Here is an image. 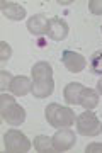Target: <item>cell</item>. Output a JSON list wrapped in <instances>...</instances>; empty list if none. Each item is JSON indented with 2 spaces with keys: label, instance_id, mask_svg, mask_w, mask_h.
<instances>
[{
  "label": "cell",
  "instance_id": "ba28073f",
  "mask_svg": "<svg viewBox=\"0 0 102 153\" xmlns=\"http://www.w3.org/2000/svg\"><path fill=\"white\" fill-rule=\"evenodd\" d=\"M54 90V82L53 76L51 78H39V80H32V87H31V94L38 99H44L51 95Z\"/></svg>",
  "mask_w": 102,
  "mask_h": 153
},
{
  "label": "cell",
  "instance_id": "4fadbf2b",
  "mask_svg": "<svg viewBox=\"0 0 102 153\" xmlns=\"http://www.w3.org/2000/svg\"><path fill=\"white\" fill-rule=\"evenodd\" d=\"M32 80H39V78H51L53 76V68L49 65L48 61H38L34 63L31 70Z\"/></svg>",
  "mask_w": 102,
  "mask_h": 153
},
{
  "label": "cell",
  "instance_id": "277c9868",
  "mask_svg": "<svg viewBox=\"0 0 102 153\" xmlns=\"http://www.w3.org/2000/svg\"><path fill=\"white\" fill-rule=\"evenodd\" d=\"M4 145L7 153H26L31 148L29 138L17 129H10L4 134Z\"/></svg>",
  "mask_w": 102,
  "mask_h": 153
},
{
  "label": "cell",
  "instance_id": "8fae6325",
  "mask_svg": "<svg viewBox=\"0 0 102 153\" xmlns=\"http://www.w3.org/2000/svg\"><path fill=\"white\" fill-rule=\"evenodd\" d=\"M85 87L78 82H71L68 83L63 90V97L66 100V104H71V105H80V100H82V94H83Z\"/></svg>",
  "mask_w": 102,
  "mask_h": 153
},
{
  "label": "cell",
  "instance_id": "e0dca14e",
  "mask_svg": "<svg viewBox=\"0 0 102 153\" xmlns=\"http://www.w3.org/2000/svg\"><path fill=\"white\" fill-rule=\"evenodd\" d=\"M0 76H2V83H0L2 90H9V87H10L12 78H14V76H12L7 70H2V71H0Z\"/></svg>",
  "mask_w": 102,
  "mask_h": 153
},
{
  "label": "cell",
  "instance_id": "5b68a950",
  "mask_svg": "<svg viewBox=\"0 0 102 153\" xmlns=\"http://www.w3.org/2000/svg\"><path fill=\"white\" fill-rule=\"evenodd\" d=\"M61 61H63L65 68L71 73H80L87 66L85 56L80 55V53H75V51H70V49H65L61 53Z\"/></svg>",
  "mask_w": 102,
  "mask_h": 153
},
{
  "label": "cell",
  "instance_id": "52a82bcc",
  "mask_svg": "<svg viewBox=\"0 0 102 153\" xmlns=\"http://www.w3.org/2000/svg\"><path fill=\"white\" fill-rule=\"evenodd\" d=\"M75 145V133L68 128H61L53 136V146L56 152H66Z\"/></svg>",
  "mask_w": 102,
  "mask_h": 153
},
{
  "label": "cell",
  "instance_id": "d6986e66",
  "mask_svg": "<svg viewBox=\"0 0 102 153\" xmlns=\"http://www.w3.org/2000/svg\"><path fill=\"white\" fill-rule=\"evenodd\" d=\"M89 10L95 16H102V0H92L89 2Z\"/></svg>",
  "mask_w": 102,
  "mask_h": 153
},
{
  "label": "cell",
  "instance_id": "ac0fdd59",
  "mask_svg": "<svg viewBox=\"0 0 102 153\" xmlns=\"http://www.w3.org/2000/svg\"><path fill=\"white\" fill-rule=\"evenodd\" d=\"M10 55H12L10 46H9L5 41H2V43H0V60H2V61H7L9 58H10Z\"/></svg>",
  "mask_w": 102,
  "mask_h": 153
},
{
  "label": "cell",
  "instance_id": "ffe728a7",
  "mask_svg": "<svg viewBox=\"0 0 102 153\" xmlns=\"http://www.w3.org/2000/svg\"><path fill=\"white\" fill-rule=\"evenodd\" d=\"M87 153H102V143H90L85 148Z\"/></svg>",
  "mask_w": 102,
  "mask_h": 153
},
{
  "label": "cell",
  "instance_id": "9a60e30c",
  "mask_svg": "<svg viewBox=\"0 0 102 153\" xmlns=\"http://www.w3.org/2000/svg\"><path fill=\"white\" fill-rule=\"evenodd\" d=\"M34 148H36L39 153L56 152V150H54V146H53V138L44 136V134H39V136L34 138Z\"/></svg>",
  "mask_w": 102,
  "mask_h": 153
},
{
  "label": "cell",
  "instance_id": "3957f363",
  "mask_svg": "<svg viewBox=\"0 0 102 153\" xmlns=\"http://www.w3.org/2000/svg\"><path fill=\"white\" fill-rule=\"evenodd\" d=\"M75 124H77V131L80 133L82 136H97V134L102 133V123L89 109H85L80 116H77Z\"/></svg>",
  "mask_w": 102,
  "mask_h": 153
},
{
  "label": "cell",
  "instance_id": "8992f818",
  "mask_svg": "<svg viewBox=\"0 0 102 153\" xmlns=\"http://www.w3.org/2000/svg\"><path fill=\"white\" fill-rule=\"evenodd\" d=\"M68 24L61 17H51L48 22V38L53 41H63L68 36Z\"/></svg>",
  "mask_w": 102,
  "mask_h": 153
},
{
  "label": "cell",
  "instance_id": "44dd1931",
  "mask_svg": "<svg viewBox=\"0 0 102 153\" xmlns=\"http://www.w3.org/2000/svg\"><path fill=\"white\" fill-rule=\"evenodd\" d=\"M97 92H99V94L102 95V78L99 80V82H97Z\"/></svg>",
  "mask_w": 102,
  "mask_h": 153
},
{
  "label": "cell",
  "instance_id": "7a4b0ae2",
  "mask_svg": "<svg viewBox=\"0 0 102 153\" xmlns=\"http://www.w3.org/2000/svg\"><path fill=\"white\" fill-rule=\"evenodd\" d=\"M0 116L5 121L7 124L10 126H19L26 121V111L24 107L16 102V99L12 95L2 94L0 95Z\"/></svg>",
  "mask_w": 102,
  "mask_h": 153
},
{
  "label": "cell",
  "instance_id": "9c48e42d",
  "mask_svg": "<svg viewBox=\"0 0 102 153\" xmlns=\"http://www.w3.org/2000/svg\"><path fill=\"white\" fill-rule=\"evenodd\" d=\"M48 22L49 19L44 14H36L27 21V31L34 36H43L48 33Z\"/></svg>",
  "mask_w": 102,
  "mask_h": 153
},
{
  "label": "cell",
  "instance_id": "30bf717a",
  "mask_svg": "<svg viewBox=\"0 0 102 153\" xmlns=\"http://www.w3.org/2000/svg\"><path fill=\"white\" fill-rule=\"evenodd\" d=\"M0 9H2V14L10 21H22L26 17V9L21 4H16V2H5L4 0L0 4Z\"/></svg>",
  "mask_w": 102,
  "mask_h": 153
},
{
  "label": "cell",
  "instance_id": "7c38bea8",
  "mask_svg": "<svg viewBox=\"0 0 102 153\" xmlns=\"http://www.w3.org/2000/svg\"><path fill=\"white\" fill-rule=\"evenodd\" d=\"M31 87H32V82L27 78V76L17 75V76L12 78V83H10V87H9V90H10L14 95H21V97H24L26 94L31 92Z\"/></svg>",
  "mask_w": 102,
  "mask_h": 153
},
{
  "label": "cell",
  "instance_id": "5bb4252c",
  "mask_svg": "<svg viewBox=\"0 0 102 153\" xmlns=\"http://www.w3.org/2000/svg\"><path fill=\"white\" fill-rule=\"evenodd\" d=\"M80 105L83 107V109H95L97 105H99V92L97 90H94V88H87L83 90V94H82V100H80Z\"/></svg>",
  "mask_w": 102,
  "mask_h": 153
},
{
  "label": "cell",
  "instance_id": "2e32d148",
  "mask_svg": "<svg viewBox=\"0 0 102 153\" xmlns=\"http://www.w3.org/2000/svg\"><path fill=\"white\" fill-rule=\"evenodd\" d=\"M90 71L95 75H102V51H95L90 58Z\"/></svg>",
  "mask_w": 102,
  "mask_h": 153
},
{
  "label": "cell",
  "instance_id": "6da1fadb",
  "mask_svg": "<svg viewBox=\"0 0 102 153\" xmlns=\"http://www.w3.org/2000/svg\"><path fill=\"white\" fill-rule=\"evenodd\" d=\"M44 116H46L48 124L53 126V128H56V129L70 128L71 124H75V121H77L75 111L71 109V107L60 105V104H56V102L48 104V107H46V111H44Z\"/></svg>",
  "mask_w": 102,
  "mask_h": 153
}]
</instances>
